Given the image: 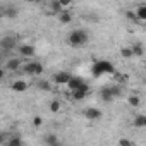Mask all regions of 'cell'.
<instances>
[{
  "mask_svg": "<svg viewBox=\"0 0 146 146\" xmlns=\"http://www.w3.org/2000/svg\"><path fill=\"white\" fill-rule=\"evenodd\" d=\"M90 91H91V88L88 86V83H83L79 88H76V90H72V91H69L70 93V96L74 98L76 102H81V100H84L88 95H90Z\"/></svg>",
  "mask_w": 146,
  "mask_h": 146,
  "instance_id": "obj_5",
  "label": "cell"
},
{
  "mask_svg": "<svg viewBox=\"0 0 146 146\" xmlns=\"http://www.w3.org/2000/svg\"><path fill=\"white\" fill-rule=\"evenodd\" d=\"M55 2L58 4L62 11H70V7L74 5V0H55Z\"/></svg>",
  "mask_w": 146,
  "mask_h": 146,
  "instance_id": "obj_18",
  "label": "cell"
},
{
  "mask_svg": "<svg viewBox=\"0 0 146 146\" xmlns=\"http://www.w3.org/2000/svg\"><path fill=\"white\" fill-rule=\"evenodd\" d=\"M112 76H113V79H115L117 83H124V81L127 79V76H125V74H122V72H117V70L113 72Z\"/></svg>",
  "mask_w": 146,
  "mask_h": 146,
  "instance_id": "obj_26",
  "label": "cell"
},
{
  "mask_svg": "<svg viewBox=\"0 0 146 146\" xmlns=\"http://www.w3.org/2000/svg\"><path fill=\"white\" fill-rule=\"evenodd\" d=\"M48 108H50L52 113H58V112L62 110V102H60V100H52Z\"/></svg>",
  "mask_w": 146,
  "mask_h": 146,
  "instance_id": "obj_19",
  "label": "cell"
},
{
  "mask_svg": "<svg viewBox=\"0 0 146 146\" xmlns=\"http://www.w3.org/2000/svg\"><path fill=\"white\" fill-rule=\"evenodd\" d=\"M119 144L120 146H132V141H129V139H119Z\"/></svg>",
  "mask_w": 146,
  "mask_h": 146,
  "instance_id": "obj_29",
  "label": "cell"
},
{
  "mask_svg": "<svg viewBox=\"0 0 146 146\" xmlns=\"http://www.w3.org/2000/svg\"><path fill=\"white\" fill-rule=\"evenodd\" d=\"M2 143H5V137H4L2 134H0V144H2Z\"/></svg>",
  "mask_w": 146,
  "mask_h": 146,
  "instance_id": "obj_31",
  "label": "cell"
},
{
  "mask_svg": "<svg viewBox=\"0 0 146 146\" xmlns=\"http://www.w3.org/2000/svg\"><path fill=\"white\" fill-rule=\"evenodd\" d=\"M134 14H136L137 21H139V24H143V23L146 21V5H144V4H139V5L134 9Z\"/></svg>",
  "mask_w": 146,
  "mask_h": 146,
  "instance_id": "obj_13",
  "label": "cell"
},
{
  "mask_svg": "<svg viewBox=\"0 0 146 146\" xmlns=\"http://www.w3.org/2000/svg\"><path fill=\"white\" fill-rule=\"evenodd\" d=\"M125 17H127L129 21H132V23H137V24H139V21H137V17H136L134 11H127V12H125Z\"/></svg>",
  "mask_w": 146,
  "mask_h": 146,
  "instance_id": "obj_27",
  "label": "cell"
},
{
  "mask_svg": "<svg viewBox=\"0 0 146 146\" xmlns=\"http://www.w3.org/2000/svg\"><path fill=\"white\" fill-rule=\"evenodd\" d=\"M5 144H9V146H21L23 139L21 137H9V139H5Z\"/></svg>",
  "mask_w": 146,
  "mask_h": 146,
  "instance_id": "obj_20",
  "label": "cell"
},
{
  "mask_svg": "<svg viewBox=\"0 0 146 146\" xmlns=\"http://www.w3.org/2000/svg\"><path fill=\"white\" fill-rule=\"evenodd\" d=\"M83 115L88 119V120H98V119H102V110L100 108H95V107H88V108H84V112H83Z\"/></svg>",
  "mask_w": 146,
  "mask_h": 146,
  "instance_id": "obj_10",
  "label": "cell"
},
{
  "mask_svg": "<svg viewBox=\"0 0 146 146\" xmlns=\"http://www.w3.org/2000/svg\"><path fill=\"white\" fill-rule=\"evenodd\" d=\"M120 55H122L124 58H132V50H131V46H124V48L120 50Z\"/></svg>",
  "mask_w": 146,
  "mask_h": 146,
  "instance_id": "obj_23",
  "label": "cell"
},
{
  "mask_svg": "<svg viewBox=\"0 0 146 146\" xmlns=\"http://www.w3.org/2000/svg\"><path fill=\"white\" fill-rule=\"evenodd\" d=\"M131 50H132V57H143V53H144L143 43H134V45L131 46Z\"/></svg>",
  "mask_w": 146,
  "mask_h": 146,
  "instance_id": "obj_17",
  "label": "cell"
},
{
  "mask_svg": "<svg viewBox=\"0 0 146 146\" xmlns=\"http://www.w3.org/2000/svg\"><path fill=\"white\" fill-rule=\"evenodd\" d=\"M11 90L16 91V93H24V91H28V83H26L23 78L14 79V81L11 83Z\"/></svg>",
  "mask_w": 146,
  "mask_h": 146,
  "instance_id": "obj_11",
  "label": "cell"
},
{
  "mask_svg": "<svg viewBox=\"0 0 146 146\" xmlns=\"http://www.w3.org/2000/svg\"><path fill=\"white\" fill-rule=\"evenodd\" d=\"M70 76H72V74H70V72H67V70H58V72H55V74H53L52 81H53L55 84H58V86H65Z\"/></svg>",
  "mask_w": 146,
  "mask_h": 146,
  "instance_id": "obj_8",
  "label": "cell"
},
{
  "mask_svg": "<svg viewBox=\"0 0 146 146\" xmlns=\"http://www.w3.org/2000/svg\"><path fill=\"white\" fill-rule=\"evenodd\" d=\"M31 124H33V127H41L43 125V117L41 115H35L33 120H31Z\"/></svg>",
  "mask_w": 146,
  "mask_h": 146,
  "instance_id": "obj_25",
  "label": "cell"
},
{
  "mask_svg": "<svg viewBox=\"0 0 146 146\" xmlns=\"http://www.w3.org/2000/svg\"><path fill=\"white\" fill-rule=\"evenodd\" d=\"M132 124H134V127H137V129L146 127V115H143V113L136 115V117H134V120H132Z\"/></svg>",
  "mask_w": 146,
  "mask_h": 146,
  "instance_id": "obj_15",
  "label": "cell"
},
{
  "mask_svg": "<svg viewBox=\"0 0 146 146\" xmlns=\"http://www.w3.org/2000/svg\"><path fill=\"white\" fill-rule=\"evenodd\" d=\"M21 69H23L24 74H28V76H31V78H40L43 72H45V65H43L40 60H29V62L23 64Z\"/></svg>",
  "mask_w": 146,
  "mask_h": 146,
  "instance_id": "obj_3",
  "label": "cell"
},
{
  "mask_svg": "<svg viewBox=\"0 0 146 146\" xmlns=\"http://www.w3.org/2000/svg\"><path fill=\"white\" fill-rule=\"evenodd\" d=\"M83 83H84V79H83V78H79V76H70L65 86H67V90H69V91H72V90L79 88V86H81Z\"/></svg>",
  "mask_w": 146,
  "mask_h": 146,
  "instance_id": "obj_12",
  "label": "cell"
},
{
  "mask_svg": "<svg viewBox=\"0 0 146 146\" xmlns=\"http://www.w3.org/2000/svg\"><path fill=\"white\" fill-rule=\"evenodd\" d=\"M50 9H52V11H53V12H55V14H58V12H60V11H62V9H60V7H58V4H57V2H55V0H52V4H50Z\"/></svg>",
  "mask_w": 146,
  "mask_h": 146,
  "instance_id": "obj_28",
  "label": "cell"
},
{
  "mask_svg": "<svg viewBox=\"0 0 146 146\" xmlns=\"http://www.w3.org/2000/svg\"><path fill=\"white\" fill-rule=\"evenodd\" d=\"M5 76H7V70H5V67H2V65H0V81H2Z\"/></svg>",
  "mask_w": 146,
  "mask_h": 146,
  "instance_id": "obj_30",
  "label": "cell"
},
{
  "mask_svg": "<svg viewBox=\"0 0 146 146\" xmlns=\"http://www.w3.org/2000/svg\"><path fill=\"white\" fill-rule=\"evenodd\" d=\"M88 40H90V36H88V33H86L84 29H72V31L69 33V36H67L69 45L74 46V48L84 46V45L88 43Z\"/></svg>",
  "mask_w": 146,
  "mask_h": 146,
  "instance_id": "obj_2",
  "label": "cell"
},
{
  "mask_svg": "<svg viewBox=\"0 0 146 146\" xmlns=\"http://www.w3.org/2000/svg\"><path fill=\"white\" fill-rule=\"evenodd\" d=\"M26 2H31V4H33V2H36V0H26Z\"/></svg>",
  "mask_w": 146,
  "mask_h": 146,
  "instance_id": "obj_32",
  "label": "cell"
},
{
  "mask_svg": "<svg viewBox=\"0 0 146 146\" xmlns=\"http://www.w3.org/2000/svg\"><path fill=\"white\" fill-rule=\"evenodd\" d=\"M115 72V65L110 60H96L91 65V74L95 78H102V76H112Z\"/></svg>",
  "mask_w": 146,
  "mask_h": 146,
  "instance_id": "obj_1",
  "label": "cell"
},
{
  "mask_svg": "<svg viewBox=\"0 0 146 146\" xmlns=\"http://www.w3.org/2000/svg\"><path fill=\"white\" fill-rule=\"evenodd\" d=\"M139 103H141V100H139L137 95H131L129 96V105L131 107H139Z\"/></svg>",
  "mask_w": 146,
  "mask_h": 146,
  "instance_id": "obj_24",
  "label": "cell"
},
{
  "mask_svg": "<svg viewBox=\"0 0 146 146\" xmlns=\"http://www.w3.org/2000/svg\"><path fill=\"white\" fill-rule=\"evenodd\" d=\"M4 67H5V70H9V72H16V70H21V67H23V60H21L19 57H12V58H7Z\"/></svg>",
  "mask_w": 146,
  "mask_h": 146,
  "instance_id": "obj_9",
  "label": "cell"
},
{
  "mask_svg": "<svg viewBox=\"0 0 146 146\" xmlns=\"http://www.w3.org/2000/svg\"><path fill=\"white\" fill-rule=\"evenodd\" d=\"M57 16H58V21H60L62 24H69V23L72 21V14H70V11H60Z\"/></svg>",
  "mask_w": 146,
  "mask_h": 146,
  "instance_id": "obj_14",
  "label": "cell"
},
{
  "mask_svg": "<svg viewBox=\"0 0 146 146\" xmlns=\"http://www.w3.org/2000/svg\"><path fill=\"white\" fill-rule=\"evenodd\" d=\"M16 48H17V40L14 36H2V40H0V50L12 52Z\"/></svg>",
  "mask_w": 146,
  "mask_h": 146,
  "instance_id": "obj_7",
  "label": "cell"
},
{
  "mask_svg": "<svg viewBox=\"0 0 146 146\" xmlns=\"http://www.w3.org/2000/svg\"><path fill=\"white\" fill-rule=\"evenodd\" d=\"M4 14H5L7 17H16V16H17V9H16V7H5Z\"/></svg>",
  "mask_w": 146,
  "mask_h": 146,
  "instance_id": "obj_22",
  "label": "cell"
},
{
  "mask_svg": "<svg viewBox=\"0 0 146 146\" xmlns=\"http://www.w3.org/2000/svg\"><path fill=\"white\" fill-rule=\"evenodd\" d=\"M45 143H46V144H52V146H53V144H58V137H57L55 134H48V136L45 137Z\"/></svg>",
  "mask_w": 146,
  "mask_h": 146,
  "instance_id": "obj_21",
  "label": "cell"
},
{
  "mask_svg": "<svg viewBox=\"0 0 146 146\" xmlns=\"http://www.w3.org/2000/svg\"><path fill=\"white\" fill-rule=\"evenodd\" d=\"M17 52H19V55H21L23 58H33V57L36 55V48H35V45H31V43H21V45L17 46Z\"/></svg>",
  "mask_w": 146,
  "mask_h": 146,
  "instance_id": "obj_6",
  "label": "cell"
},
{
  "mask_svg": "<svg viewBox=\"0 0 146 146\" xmlns=\"http://www.w3.org/2000/svg\"><path fill=\"white\" fill-rule=\"evenodd\" d=\"M36 88H38L40 91H52V83L46 81V79H38Z\"/></svg>",
  "mask_w": 146,
  "mask_h": 146,
  "instance_id": "obj_16",
  "label": "cell"
},
{
  "mask_svg": "<svg viewBox=\"0 0 146 146\" xmlns=\"http://www.w3.org/2000/svg\"><path fill=\"white\" fill-rule=\"evenodd\" d=\"M36 2H41V0H36Z\"/></svg>",
  "mask_w": 146,
  "mask_h": 146,
  "instance_id": "obj_33",
  "label": "cell"
},
{
  "mask_svg": "<svg viewBox=\"0 0 146 146\" xmlns=\"http://www.w3.org/2000/svg\"><path fill=\"white\" fill-rule=\"evenodd\" d=\"M100 96H102L103 102H112L117 96H120V86H107V88L102 90Z\"/></svg>",
  "mask_w": 146,
  "mask_h": 146,
  "instance_id": "obj_4",
  "label": "cell"
}]
</instances>
